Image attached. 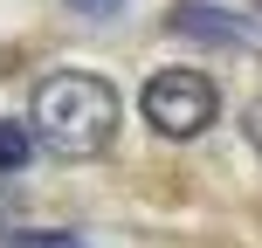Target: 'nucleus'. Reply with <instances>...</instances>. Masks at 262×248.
<instances>
[{"label": "nucleus", "instance_id": "f257e3e1", "mask_svg": "<svg viewBox=\"0 0 262 248\" xmlns=\"http://www.w3.org/2000/svg\"><path fill=\"white\" fill-rule=\"evenodd\" d=\"M118 118H124L118 90H111L104 76H90V69H55V76H41L35 83V104H28L35 145H49V152H62V159L111 152Z\"/></svg>", "mask_w": 262, "mask_h": 248}, {"label": "nucleus", "instance_id": "f03ea898", "mask_svg": "<svg viewBox=\"0 0 262 248\" xmlns=\"http://www.w3.org/2000/svg\"><path fill=\"white\" fill-rule=\"evenodd\" d=\"M138 110H145V124L159 138H200V131L221 118V90L200 69H159L138 90Z\"/></svg>", "mask_w": 262, "mask_h": 248}, {"label": "nucleus", "instance_id": "7ed1b4c3", "mask_svg": "<svg viewBox=\"0 0 262 248\" xmlns=\"http://www.w3.org/2000/svg\"><path fill=\"white\" fill-rule=\"evenodd\" d=\"M166 35L214 41V49H242V41H255V21L249 14H228V7H207V0H180V7H166Z\"/></svg>", "mask_w": 262, "mask_h": 248}, {"label": "nucleus", "instance_id": "20e7f679", "mask_svg": "<svg viewBox=\"0 0 262 248\" xmlns=\"http://www.w3.org/2000/svg\"><path fill=\"white\" fill-rule=\"evenodd\" d=\"M28 159H35V131L21 118H0V172H21Z\"/></svg>", "mask_w": 262, "mask_h": 248}, {"label": "nucleus", "instance_id": "39448f33", "mask_svg": "<svg viewBox=\"0 0 262 248\" xmlns=\"http://www.w3.org/2000/svg\"><path fill=\"white\" fill-rule=\"evenodd\" d=\"M7 248H83V235H62V228H21Z\"/></svg>", "mask_w": 262, "mask_h": 248}, {"label": "nucleus", "instance_id": "423d86ee", "mask_svg": "<svg viewBox=\"0 0 262 248\" xmlns=\"http://www.w3.org/2000/svg\"><path fill=\"white\" fill-rule=\"evenodd\" d=\"M242 131H249V145H255V159H262V97L242 110Z\"/></svg>", "mask_w": 262, "mask_h": 248}, {"label": "nucleus", "instance_id": "0eeeda50", "mask_svg": "<svg viewBox=\"0 0 262 248\" xmlns=\"http://www.w3.org/2000/svg\"><path fill=\"white\" fill-rule=\"evenodd\" d=\"M62 7H76V14H118L124 0H62Z\"/></svg>", "mask_w": 262, "mask_h": 248}, {"label": "nucleus", "instance_id": "6e6552de", "mask_svg": "<svg viewBox=\"0 0 262 248\" xmlns=\"http://www.w3.org/2000/svg\"><path fill=\"white\" fill-rule=\"evenodd\" d=\"M255 7H262V0H255Z\"/></svg>", "mask_w": 262, "mask_h": 248}]
</instances>
